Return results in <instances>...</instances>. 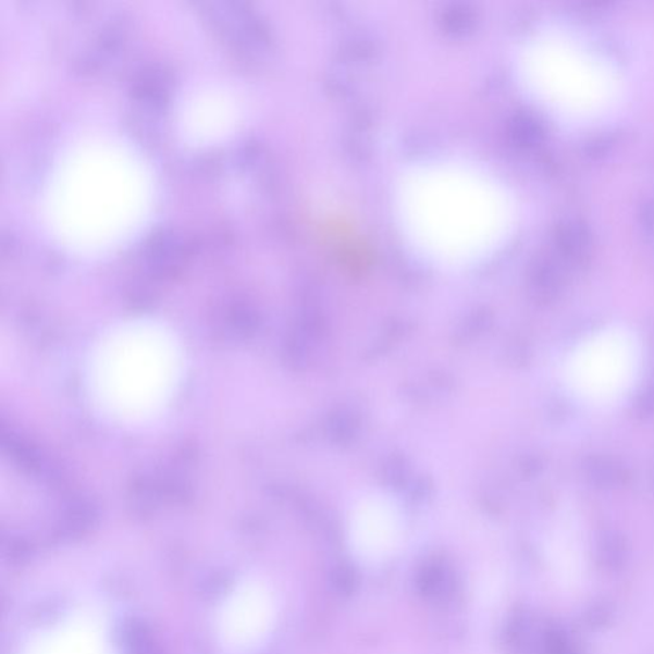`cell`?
I'll return each instance as SVG.
<instances>
[{"mask_svg":"<svg viewBox=\"0 0 654 654\" xmlns=\"http://www.w3.org/2000/svg\"><path fill=\"white\" fill-rule=\"evenodd\" d=\"M406 206L418 240L441 249L479 248L491 240V183L477 173H420Z\"/></svg>","mask_w":654,"mask_h":654,"instance_id":"3","label":"cell"},{"mask_svg":"<svg viewBox=\"0 0 654 654\" xmlns=\"http://www.w3.org/2000/svg\"><path fill=\"white\" fill-rule=\"evenodd\" d=\"M138 98L150 102L152 106H163L168 99V84L165 77L158 72L145 73L136 85Z\"/></svg>","mask_w":654,"mask_h":654,"instance_id":"7","label":"cell"},{"mask_svg":"<svg viewBox=\"0 0 654 654\" xmlns=\"http://www.w3.org/2000/svg\"><path fill=\"white\" fill-rule=\"evenodd\" d=\"M550 560L564 583H578L585 560L582 525L575 510L562 511L548 541Z\"/></svg>","mask_w":654,"mask_h":654,"instance_id":"5","label":"cell"},{"mask_svg":"<svg viewBox=\"0 0 654 654\" xmlns=\"http://www.w3.org/2000/svg\"><path fill=\"white\" fill-rule=\"evenodd\" d=\"M645 348L626 322H608L580 337L562 366V384L575 406L606 414L626 404L641 385Z\"/></svg>","mask_w":654,"mask_h":654,"instance_id":"2","label":"cell"},{"mask_svg":"<svg viewBox=\"0 0 654 654\" xmlns=\"http://www.w3.org/2000/svg\"><path fill=\"white\" fill-rule=\"evenodd\" d=\"M185 373V348L171 326L151 318L127 319L94 342L85 363V391L102 420L143 428L172 406Z\"/></svg>","mask_w":654,"mask_h":654,"instance_id":"1","label":"cell"},{"mask_svg":"<svg viewBox=\"0 0 654 654\" xmlns=\"http://www.w3.org/2000/svg\"><path fill=\"white\" fill-rule=\"evenodd\" d=\"M557 240L563 251L569 257H583L592 247L590 227L579 219H568L558 226Z\"/></svg>","mask_w":654,"mask_h":654,"instance_id":"6","label":"cell"},{"mask_svg":"<svg viewBox=\"0 0 654 654\" xmlns=\"http://www.w3.org/2000/svg\"><path fill=\"white\" fill-rule=\"evenodd\" d=\"M233 604L232 613L237 614V630L240 631L237 652L246 653L262 644L274 627L275 600L267 584L251 582L245 585Z\"/></svg>","mask_w":654,"mask_h":654,"instance_id":"4","label":"cell"}]
</instances>
